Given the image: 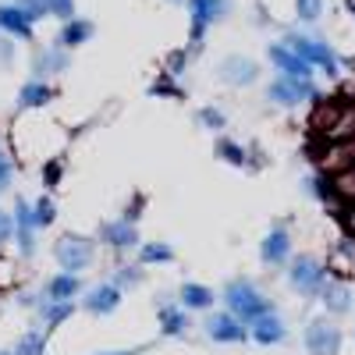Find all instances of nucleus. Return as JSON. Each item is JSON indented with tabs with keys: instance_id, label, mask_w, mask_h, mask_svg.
Here are the masks:
<instances>
[{
	"instance_id": "1",
	"label": "nucleus",
	"mask_w": 355,
	"mask_h": 355,
	"mask_svg": "<svg viewBox=\"0 0 355 355\" xmlns=\"http://www.w3.org/2000/svg\"><path fill=\"white\" fill-rule=\"evenodd\" d=\"M284 43L302 57V61H309L316 71H323L327 78H338L341 75V57L334 53V46L327 40H320L313 33H284Z\"/></svg>"
},
{
	"instance_id": "2",
	"label": "nucleus",
	"mask_w": 355,
	"mask_h": 355,
	"mask_svg": "<svg viewBox=\"0 0 355 355\" xmlns=\"http://www.w3.org/2000/svg\"><path fill=\"white\" fill-rule=\"evenodd\" d=\"M224 302H227V313H234V316L245 323V327H249L252 320H259L263 313H274V302L266 299V295L252 281H245V277L231 281L224 288Z\"/></svg>"
},
{
	"instance_id": "3",
	"label": "nucleus",
	"mask_w": 355,
	"mask_h": 355,
	"mask_svg": "<svg viewBox=\"0 0 355 355\" xmlns=\"http://www.w3.org/2000/svg\"><path fill=\"white\" fill-rule=\"evenodd\" d=\"M53 259L61 263V270L68 274H82L93 266L96 259V242L93 239H85V234H61L53 245Z\"/></svg>"
},
{
	"instance_id": "4",
	"label": "nucleus",
	"mask_w": 355,
	"mask_h": 355,
	"mask_svg": "<svg viewBox=\"0 0 355 355\" xmlns=\"http://www.w3.org/2000/svg\"><path fill=\"white\" fill-rule=\"evenodd\" d=\"M266 100L284 107V110H295L299 103H309L316 100V85L313 78H291V75H277L270 85H266Z\"/></svg>"
},
{
	"instance_id": "5",
	"label": "nucleus",
	"mask_w": 355,
	"mask_h": 355,
	"mask_svg": "<svg viewBox=\"0 0 355 355\" xmlns=\"http://www.w3.org/2000/svg\"><path fill=\"white\" fill-rule=\"evenodd\" d=\"M227 18V0H189V43L202 46L210 25Z\"/></svg>"
},
{
	"instance_id": "6",
	"label": "nucleus",
	"mask_w": 355,
	"mask_h": 355,
	"mask_svg": "<svg viewBox=\"0 0 355 355\" xmlns=\"http://www.w3.org/2000/svg\"><path fill=\"white\" fill-rule=\"evenodd\" d=\"M288 281L299 295L313 299V295H320L323 284H327V270H323V263L313 259V256H295L291 266H288Z\"/></svg>"
},
{
	"instance_id": "7",
	"label": "nucleus",
	"mask_w": 355,
	"mask_h": 355,
	"mask_svg": "<svg viewBox=\"0 0 355 355\" xmlns=\"http://www.w3.org/2000/svg\"><path fill=\"white\" fill-rule=\"evenodd\" d=\"M266 61L274 64V71H277V75H291V78H313V71H316V68H313L309 61H302V57L295 53L284 40L266 46Z\"/></svg>"
},
{
	"instance_id": "8",
	"label": "nucleus",
	"mask_w": 355,
	"mask_h": 355,
	"mask_svg": "<svg viewBox=\"0 0 355 355\" xmlns=\"http://www.w3.org/2000/svg\"><path fill=\"white\" fill-rule=\"evenodd\" d=\"M36 214H33V202L28 199H15V242H18V252L28 259L36 252Z\"/></svg>"
},
{
	"instance_id": "9",
	"label": "nucleus",
	"mask_w": 355,
	"mask_h": 355,
	"mask_svg": "<svg viewBox=\"0 0 355 355\" xmlns=\"http://www.w3.org/2000/svg\"><path fill=\"white\" fill-rule=\"evenodd\" d=\"M306 348H309V355H338L341 352V331L331 320H313L306 327Z\"/></svg>"
},
{
	"instance_id": "10",
	"label": "nucleus",
	"mask_w": 355,
	"mask_h": 355,
	"mask_svg": "<svg viewBox=\"0 0 355 355\" xmlns=\"http://www.w3.org/2000/svg\"><path fill=\"white\" fill-rule=\"evenodd\" d=\"M206 334H210V341H220V345H239L249 338V327L234 313H214L206 316Z\"/></svg>"
},
{
	"instance_id": "11",
	"label": "nucleus",
	"mask_w": 355,
	"mask_h": 355,
	"mask_svg": "<svg viewBox=\"0 0 355 355\" xmlns=\"http://www.w3.org/2000/svg\"><path fill=\"white\" fill-rule=\"evenodd\" d=\"M259 259L266 266H284L291 259V234H288L284 224H274L266 231V239L259 242Z\"/></svg>"
},
{
	"instance_id": "12",
	"label": "nucleus",
	"mask_w": 355,
	"mask_h": 355,
	"mask_svg": "<svg viewBox=\"0 0 355 355\" xmlns=\"http://www.w3.org/2000/svg\"><path fill=\"white\" fill-rule=\"evenodd\" d=\"M217 78L224 85H231V89H242V85H249V82L259 78V64L249 61V57H242V53H234V57H227V61H220Z\"/></svg>"
},
{
	"instance_id": "13",
	"label": "nucleus",
	"mask_w": 355,
	"mask_h": 355,
	"mask_svg": "<svg viewBox=\"0 0 355 355\" xmlns=\"http://www.w3.org/2000/svg\"><path fill=\"white\" fill-rule=\"evenodd\" d=\"M33 18H28L18 4H0V33L4 36H11V40H21V43H28L36 33H33Z\"/></svg>"
},
{
	"instance_id": "14",
	"label": "nucleus",
	"mask_w": 355,
	"mask_h": 355,
	"mask_svg": "<svg viewBox=\"0 0 355 355\" xmlns=\"http://www.w3.org/2000/svg\"><path fill=\"white\" fill-rule=\"evenodd\" d=\"M100 239H103L110 249H135V245H139V224L128 220V217L107 220V224L100 227Z\"/></svg>"
},
{
	"instance_id": "15",
	"label": "nucleus",
	"mask_w": 355,
	"mask_h": 355,
	"mask_svg": "<svg viewBox=\"0 0 355 355\" xmlns=\"http://www.w3.org/2000/svg\"><path fill=\"white\" fill-rule=\"evenodd\" d=\"M57 100V89L50 85V78H28L21 89H18V107L21 110H40L46 103Z\"/></svg>"
},
{
	"instance_id": "16",
	"label": "nucleus",
	"mask_w": 355,
	"mask_h": 355,
	"mask_svg": "<svg viewBox=\"0 0 355 355\" xmlns=\"http://www.w3.org/2000/svg\"><path fill=\"white\" fill-rule=\"evenodd\" d=\"M249 338L256 345H281L288 338V327H284V320L277 313H263L259 320L249 323Z\"/></svg>"
},
{
	"instance_id": "17",
	"label": "nucleus",
	"mask_w": 355,
	"mask_h": 355,
	"mask_svg": "<svg viewBox=\"0 0 355 355\" xmlns=\"http://www.w3.org/2000/svg\"><path fill=\"white\" fill-rule=\"evenodd\" d=\"M93 316H107V313H114L117 306H121V288H117L114 281H107V284H96L93 291L85 295V302H82Z\"/></svg>"
},
{
	"instance_id": "18",
	"label": "nucleus",
	"mask_w": 355,
	"mask_h": 355,
	"mask_svg": "<svg viewBox=\"0 0 355 355\" xmlns=\"http://www.w3.org/2000/svg\"><path fill=\"white\" fill-rule=\"evenodd\" d=\"M68 64H71V57H68V46H50V50H43L40 57H36V68H33V75L36 78H50V75H61V71H68Z\"/></svg>"
},
{
	"instance_id": "19",
	"label": "nucleus",
	"mask_w": 355,
	"mask_h": 355,
	"mask_svg": "<svg viewBox=\"0 0 355 355\" xmlns=\"http://www.w3.org/2000/svg\"><path fill=\"white\" fill-rule=\"evenodd\" d=\"M93 36H96V25L89 21V18H68V21L61 25V36H57V43L68 46V50H75V46L89 43Z\"/></svg>"
},
{
	"instance_id": "20",
	"label": "nucleus",
	"mask_w": 355,
	"mask_h": 355,
	"mask_svg": "<svg viewBox=\"0 0 355 355\" xmlns=\"http://www.w3.org/2000/svg\"><path fill=\"white\" fill-rule=\"evenodd\" d=\"M78 288H82V281H78V274H57V277H50V284H46V299L50 302H71L75 295H78Z\"/></svg>"
},
{
	"instance_id": "21",
	"label": "nucleus",
	"mask_w": 355,
	"mask_h": 355,
	"mask_svg": "<svg viewBox=\"0 0 355 355\" xmlns=\"http://www.w3.org/2000/svg\"><path fill=\"white\" fill-rule=\"evenodd\" d=\"M320 299H323V306H327L331 313H348L352 309V288L348 284H341V281H327L323 284V291H320Z\"/></svg>"
},
{
	"instance_id": "22",
	"label": "nucleus",
	"mask_w": 355,
	"mask_h": 355,
	"mask_svg": "<svg viewBox=\"0 0 355 355\" xmlns=\"http://www.w3.org/2000/svg\"><path fill=\"white\" fill-rule=\"evenodd\" d=\"M214 157L224 160V164H231V167H249L245 146H242V142H234V139H227V135H217V142H214Z\"/></svg>"
},
{
	"instance_id": "23",
	"label": "nucleus",
	"mask_w": 355,
	"mask_h": 355,
	"mask_svg": "<svg viewBox=\"0 0 355 355\" xmlns=\"http://www.w3.org/2000/svg\"><path fill=\"white\" fill-rule=\"evenodd\" d=\"M189 327V316H185V306L178 309V306H160V331L167 338H178V334H185Z\"/></svg>"
},
{
	"instance_id": "24",
	"label": "nucleus",
	"mask_w": 355,
	"mask_h": 355,
	"mask_svg": "<svg viewBox=\"0 0 355 355\" xmlns=\"http://www.w3.org/2000/svg\"><path fill=\"white\" fill-rule=\"evenodd\" d=\"M302 192H309L320 202H334V182H331V174H306L302 178Z\"/></svg>"
},
{
	"instance_id": "25",
	"label": "nucleus",
	"mask_w": 355,
	"mask_h": 355,
	"mask_svg": "<svg viewBox=\"0 0 355 355\" xmlns=\"http://www.w3.org/2000/svg\"><path fill=\"white\" fill-rule=\"evenodd\" d=\"M182 306L185 309H210L214 306V291L206 284H182Z\"/></svg>"
},
{
	"instance_id": "26",
	"label": "nucleus",
	"mask_w": 355,
	"mask_h": 355,
	"mask_svg": "<svg viewBox=\"0 0 355 355\" xmlns=\"http://www.w3.org/2000/svg\"><path fill=\"white\" fill-rule=\"evenodd\" d=\"M174 259V249L167 242H142L139 245V263L150 266V263H171Z\"/></svg>"
},
{
	"instance_id": "27",
	"label": "nucleus",
	"mask_w": 355,
	"mask_h": 355,
	"mask_svg": "<svg viewBox=\"0 0 355 355\" xmlns=\"http://www.w3.org/2000/svg\"><path fill=\"white\" fill-rule=\"evenodd\" d=\"M71 313H75V306H71V302H50V299H46V302L40 306V316H43V323H46L50 331L57 327V323H64Z\"/></svg>"
},
{
	"instance_id": "28",
	"label": "nucleus",
	"mask_w": 355,
	"mask_h": 355,
	"mask_svg": "<svg viewBox=\"0 0 355 355\" xmlns=\"http://www.w3.org/2000/svg\"><path fill=\"white\" fill-rule=\"evenodd\" d=\"M33 214H36V224H40V227H50V224L57 220V202H53L50 192L40 196V199L33 202Z\"/></svg>"
},
{
	"instance_id": "29",
	"label": "nucleus",
	"mask_w": 355,
	"mask_h": 355,
	"mask_svg": "<svg viewBox=\"0 0 355 355\" xmlns=\"http://www.w3.org/2000/svg\"><path fill=\"white\" fill-rule=\"evenodd\" d=\"M196 117H199V125H202V128H210V132H217V135L227 128V114H224L220 107H202Z\"/></svg>"
},
{
	"instance_id": "30",
	"label": "nucleus",
	"mask_w": 355,
	"mask_h": 355,
	"mask_svg": "<svg viewBox=\"0 0 355 355\" xmlns=\"http://www.w3.org/2000/svg\"><path fill=\"white\" fill-rule=\"evenodd\" d=\"M295 15L306 25H316L323 18V0H295Z\"/></svg>"
},
{
	"instance_id": "31",
	"label": "nucleus",
	"mask_w": 355,
	"mask_h": 355,
	"mask_svg": "<svg viewBox=\"0 0 355 355\" xmlns=\"http://www.w3.org/2000/svg\"><path fill=\"white\" fill-rule=\"evenodd\" d=\"M192 50H199V46H192V43H189L185 50H174V53H167V64H164V68H167V75H171V78H178V75H182V71L189 68V57H192Z\"/></svg>"
},
{
	"instance_id": "32",
	"label": "nucleus",
	"mask_w": 355,
	"mask_h": 355,
	"mask_svg": "<svg viewBox=\"0 0 355 355\" xmlns=\"http://www.w3.org/2000/svg\"><path fill=\"white\" fill-rule=\"evenodd\" d=\"M43 352H46V338L40 331H28V334H21L15 355H43Z\"/></svg>"
},
{
	"instance_id": "33",
	"label": "nucleus",
	"mask_w": 355,
	"mask_h": 355,
	"mask_svg": "<svg viewBox=\"0 0 355 355\" xmlns=\"http://www.w3.org/2000/svg\"><path fill=\"white\" fill-rule=\"evenodd\" d=\"M150 96H171V100H185V93L178 89V82L171 78V75H164V78H157L150 89H146Z\"/></svg>"
},
{
	"instance_id": "34",
	"label": "nucleus",
	"mask_w": 355,
	"mask_h": 355,
	"mask_svg": "<svg viewBox=\"0 0 355 355\" xmlns=\"http://www.w3.org/2000/svg\"><path fill=\"white\" fill-rule=\"evenodd\" d=\"M61 171H64V157H57V160H46L43 164V185H46V192L61 182Z\"/></svg>"
},
{
	"instance_id": "35",
	"label": "nucleus",
	"mask_w": 355,
	"mask_h": 355,
	"mask_svg": "<svg viewBox=\"0 0 355 355\" xmlns=\"http://www.w3.org/2000/svg\"><path fill=\"white\" fill-rule=\"evenodd\" d=\"M11 185H15V160L0 150V196H4Z\"/></svg>"
},
{
	"instance_id": "36",
	"label": "nucleus",
	"mask_w": 355,
	"mask_h": 355,
	"mask_svg": "<svg viewBox=\"0 0 355 355\" xmlns=\"http://www.w3.org/2000/svg\"><path fill=\"white\" fill-rule=\"evenodd\" d=\"M46 11H50L53 18L68 21V18H75V0H46Z\"/></svg>"
},
{
	"instance_id": "37",
	"label": "nucleus",
	"mask_w": 355,
	"mask_h": 355,
	"mask_svg": "<svg viewBox=\"0 0 355 355\" xmlns=\"http://www.w3.org/2000/svg\"><path fill=\"white\" fill-rule=\"evenodd\" d=\"M15 4L33 18V21H40V18H46L50 11H46V0H15Z\"/></svg>"
},
{
	"instance_id": "38",
	"label": "nucleus",
	"mask_w": 355,
	"mask_h": 355,
	"mask_svg": "<svg viewBox=\"0 0 355 355\" xmlns=\"http://www.w3.org/2000/svg\"><path fill=\"white\" fill-rule=\"evenodd\" d=\"M139 281H142V270H139V266H121V270H117V277H114L117 288H132V284H139Z\"/></svg>"
},
{
	"instance_id": "39",
	"label": "nucleus",
	"mask_w": 355,
	"mask_h": 355,
	"mask_svg": "<svg viewBox=\"0 0 355 355\" xmlns=\"http://www.w3.org/2000/svg\"><path fill=\"white\" fill-rule=\"evenodd\" d=\"M15 239V217L8 210H0V245Z\"/></svg>"
},
{
	"instance_id": "40",
	"label": "nucleus",
	"mask_w": 355,
	"mask_h": 355,
	"mask_svg": "<svg viewBox=\"0 0 355 355\" xmlns=\"http://www.w3.org/2000/svg\"><path fill=\"white\" fill-rule=\"evenodd\" d=\"M345 8H348V15L355 18V0H345Z\"/></svg>"
},
{
	"instance_id": "41",
	"label": "nucleus",
	"mask_w": 355,
	"mask_h": 355,
	"mask_svg": "<svg viewBox=\"0 0 355 355\" xmlns=\"http://www.w3.org/2000/svg\"><path fill=\"white\" fill-rule=\"evenodd\" d=\"M103 355H139V352H103Z\"/></svg>"
},
{
	"instance_id": "42",
	"label": "nucleus",
	"mask_w": 355,
	"mask_h": 355,
	"mask_svg": "<svg viewBox=\"0 0 355 355\" xmlns=\"http://www.w3.org/2000/svg\"><path fill=\"white\" fill-rule=\"evenodd\" d=\"M0 355H8V352H0Z\"/></svg>"
}]
</instances>
